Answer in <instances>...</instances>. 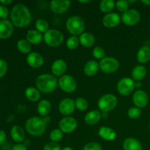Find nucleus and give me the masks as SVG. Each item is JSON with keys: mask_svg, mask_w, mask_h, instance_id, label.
<instances>
[{"mask_svg": "<svg viewBox=\"0 0 150 150\" xmlns=\"http://www.w3.org/2000/svg\"><path fill=\"white\" fill-rule=\"evenodd\" d=\"M43 119H44V120H45V122L47 123V124H48V123L50 121H51V117H48V116H47V117H43Z\"/></svg>", "mask_w": 150, "mask_h": 150, "instance_id": "49", "label": "nucleus"}, {"mask_svg": "<svg viewBox=\"0 0 150 150\" xmlns=\"http://www.w3.org/2000/svg\"><path fill=\"white\" fill-rule=\"evenodd\" d=\"M9 11L8 9L6 6L2 5V4H0V18L1 20H6L8 16Z\"/></svg>", "mask_w": 150, "mask_h": 150, "instance_id": "42", "label": "nucleus"}, {"mask_svg": "<svg viewBox=\"0 0 150 150\" xmlns=\"http://www.w3.org/2000/svg\"><path fill=\"white\" fill-rule=\"evenodd\" d=\"M102 119L101 111L100 110H92L89 111L84 117V122L89 125H95L98 124Z\"/></svg>", "mask_w": 150, "mask_h": 150, "instance_id": "20", "label": "nucleus"}, {"mask_svg": "<svg viewBox=\"0 0 150 150\" xmlns=\"http://www.w3.org/2000/svg\"><path fill=\"white\" fill-rule=\"evenodd\" d=\"M132 100L135 106L142 109L147 105L149 103V96L145 91L139 89L133 94Z\"/></svg>", "mask_w": 150, "mask_h": 150, "instance_id": "13", "label": "nucleus"}, {"mask_svg": "<svg viewBox=\"0 0 150 150\" xmlns=\"http://www.w3.org/2000/svg\"><path fill=\"white\" fill-rule=\"evenodd\" d=\"M98 135L101 139L107 142H112L117 139V134L115 130L111 127L102 126L98 130Z\"/></svg>", "mask_w": 150, "mask_h": 150, "instance_id": "19", "label": "nucleus"}, {"mask_svg": "<svg viewBox=\"0 0 150 150\" xmlns=\"http://www.w3.org/2000/svg\"><path fill=\"white\" fill-rule=\"evenodd\" d=\"M7 71V64L4 59H0V78L5 76Z\"/></svg>", "mask_w": 150, "mask_h": 150, "instance_id": "41", "label": "nucleus"}, {"mask_svg": "<svg viewBox=\"0 0 150 150\" xmlns=\"http://www.w3.org/2000/svg\"><path fill=\"white\" fill-rule=\"evenodd\" d=\"M17 48L21 54H29L31 53L32 46L26 39H21L17 42Z\"/></svg>", "mask_w": 150, "mask_h": 150, "instance_id": "31", "label": "nucleus"}, {"mask_svg": "<svg viewBox=\"0 0 150 150\" xmlns=\"http://www.w3.org/2000/svg\"><path fill=\"white\" fill-rule=\"evenodd\" d=\"M122 148L124 150H142V144L138 139L135 138H127L124 140L122 144Z\"/></svg>", "mask_w": 150, "mask_h": 150, "instance_id": "23", "label": "nucleus"}, {"mask_svg": "<svg viewBox=\"0 0 150 150\" xmlns=\"http://www.w3.org/2000/svg\"><path fill=\"white\" fill-rule=\"evenodd\" d=\"M35 28L38 32L41 33H45L49 29V25L46 20L40 18L38 19L35 22Z\"/></svg>", "mask_w": 150, "mask_h": 150, "instance_id": "32", "label": "nucleus"}, {"mask_svg": "<svg viewBox=\"0 0 150 150\" xmlns=\"http://www.w3.org/2000/svg\"><path fill=\"white\" fill-rule=\"evenodd\" d=\"M136 59L140 64L147 63L150 60V47L147 45L142 46L138 51Z\"/></svg>", "mask_w": 150, "mask_h": 150, "instance_id": "29", "label": "nucleus"}, {"mask_svg": "<svg viewBox=\"0 0 150 150\" xmlns=\"http://www.w3.org/2000/svg\"><path fill=\"white\" fill-rule=\"evenodd\" d=\"M14 26L9 20L0 21V39H7L13 33Z\"/></svg>", "mask_w": 150, "mask_h": 150, "instance_id": "18", "label": "nucleus"}, {"mask_svg": "<svg viewBox=\"0 0 150 150\" xmlns=\"http://www.w3.org/2000/svg\"><path fill=\"white\" fill-rule=\"evenodd\" d=\"M10 19L13 26L18 28H24L29 26L32 20V14L26 5L17 4L10 12Z\"/></svg>", "mask_w": 150, "mask_h": 150, "instance_id": "1", "label": "nucleus"}, {"mask_svg": "<svg viewBox=\"0 0 150 150\" xmlns=\"http://www.w3.org/2000/svg\"><path fill=\"white\" fill-rule=\"evenodd\" d=\"M35 86L42 93H52L58 86V80L54 75L42 73L37 77L35 80Z\"/></svg>", "mask_w": 150, "mask_h": 150, "instance_id": "2", "label": "nucleus"}, {"mask_svg": "<svg viewBox=\"0 0 150 150\" xmlns=\"http://www.w3.org/2000/svg\"><path fill=\"white\" fill-rule=\"evenodd\" d=\"M142 16L139 10L136 9H129L123 13L121 16V21L125 25L128 26H133L140 22Z\"/></svg>", "mask_w": 150, "mask_h": 150, "instance_id": "10", "label": "nucleus"}, {"mask_svg": "<svg viewBox=\"0 0 150 150\" xmlns=\"http://www.w3.org/2000/svg\"><path fill=\"white\" fill-rule=\"evenodd\" d=\"M115 7L119 12L123 13L129 10V3L126 0H119L116 2Z\"/></svg>", "mask_w": 150, "mask_h": 150, "instance_id": "38", "label": "nucleus"}, {"mask_svg": "<svg viewBox=\"0 0 150 150\" xmlns=\"http://www.w3.org/2000/svg\"><path fill=\"white\" fill-rule=\"evenodd\" d=\"M79 42L84 48H91L95 43V38L91 32H83L79 36Z\"/></svg>", "mask_w": 150, "mask_h": 150, "instance_id": "27", "label": "nucleus"}, {"mask_svg": "<svg viewBox=\"0 0 150 150\" xmlns=\"http://www.w3.org/2000/svg\"><path fill=\"white\" fill-rule=\"evenodd\" d=\"M141 2L143 3L144 4L147 6H150V0H142Z\"/></svg>", "mask_w": 150, "mask_h": 150, "instance_id": "47", "label": "nucleus"}, {"mask_svg": "<svg viewBox=\"0 0 150 150\" xmlns=\"http://www.w3.org/2000/svg\"><path fill=\"white\" fill-rule=\"evenodd\" d=\"M101 116H102L103 119H107L108 117V112H101Z\"/></svg>", "mask_w": 150, "mask_h": 150, "instance_id": "46", "label": "nucleus"}, {"mask_svg": "<svg viewBox=\"0 0 150 150\" xmlns=\"http://www.w3.org/2000/svg\"><path fill=\"white\" fill-rule=\"evenodd\" d=\"M75 104H76V108H77L80 111H86L89 106V103L86 100V98L79 97L77 98L75 100Z\"/></svg>", "mask_w": 150, "mask_h": 150, "instance_id": "34", "label": "nucleus"}, {"mask_svg": "<svg viewBox=\"0 0 150 150\" xmlns=\"http://www.w3.org/2000/svg\"><path fill=\"white\" fill-rule=\"evenodd\" d=\"M78 122L72 117H65L62 119L59 122V129L64 133H70L76 130Z\"/></svg>", "mask_w": 150, "mask_h": 150, "instance_id": "12", "label": "nucleus"}, {"mask_svg": "<svg viewBox=\"0 0 150 150\" xmlns=\"http://www.w3.org/2000/svg\"><path fill=\"white\" fill-rule=\"evenodd\" d=\"M67 69V64L65 61L63 59H59L55 60L54 62L52 63L51 67V70L52 75L54 76H64V73L66 72Z\"/></svg>", "mask_w": 150, "mask_h": 150, "instance_id": "17", "label": "nucleus"}, {"mask_svg": "<svg viewBox=\"0 0 150 150\" xmlns=\"http://www.w3.org/2000/svg\"><path fill=\"white\" fill-rule=\"evenodd\" d=\"M66 29L72 36H80L84 32L86 23L81 16H72L67 20Z\"/></svg>", "mask_w": 150, "mask_h": 150, "instance_id": "4", "label": "nucleus"}, {"mask_svg": "<svg viewBox=\"0 0 150 150\" xmlns=\"http://www.w3.org/2000/svg\"><path fill=\"white\" fill-rule=\"evenodd\" d=\"M11 150H28L26 145L23 144H16V145L13 146Z\"/></svg>", "mask_w": 150, "mask_h": 150, "instance_id": "43", "label": "nucleus"}, {"mask_svg": "<svg viewBox=\"0 0 150 150\" xmlns=\"http://www.w3.org/2000/svg\"><path fill=\"white\" fill-rule=\"evenodd\" d=\"M118 99L114 94H105L100 98L98 102V106L101 112H109L117 107Z\"/></svg>", "mask_w": 150, "mask_h": 150, "instance_id": "5", "label": "nucleus"}, {"mask_svg": "<svg viewBox=\"0 0 150 150\" xmlns=\"http://www.w3.org/2000/svg\"><path fill=\"white\" fill-rule=\"evenodd\" d=\"M136 89V81L132 78L124 77L117 84V92L122 96H127L133 93Z\"/></svg>", "mask_w": 150, "mask_h": 150, "instance_id": "7", "label": "nucleus"}, {"mask_svg": "<svg viewBox=\"0 0 150 150\" xmlns=\"http://www.w3.org/2000/svg\"><path fill=\"white\" fill-rule=\"evenodd\" d=\"M51 109H52V105H51V102L48 100H40L38 102L37 110H38V114L41 117H45L48 116V114L51 113Z\"/></svg>", "mask_w": 150, "mask_h": 150, "instance_id": "24", "label": "nucleus"}, {"mask_svg": "<svg viewBox=\"0 0 150 150\" xmlns=\"http://www.w3.org/2000/svg\"><path fill=\"white\" fill-rule=\"evenodd\" d=\"M6 139H7V136L5 132L0 130V145H2L5 142Z\"/></svg>", "mask_w": 150, "mask_h": 150, "instance_id": "44", "label": "nucleus"}, {"mask_svg": "<svg viewBox=\"0 0 150 150\" xmlns=\"http://www.w3.org/2000/svg\"><path fill=\"white\" fill-rule=\"evenodd\" d=\"M79 39L77 36H70L66 41V46L70 50H75L79 47Z\"/></svg>", "mask_w": 150, "mask_h": 150, "instance_id": "35", "label": "nucleus"}, {"mask_svg": "<svg viewBox=\"0 0 150 150\" xmlns=\"http://www.w3.org/2000/svg\"><path fill=\"white\" fill-rule=\"evenodd\" d=\"M0 3L1 4L4 6H7V5H10V4L13 3V1L12 0H0Z\"/></svg>", "mask_w": 150, "mask_h": 150, "instance_id": "45", "label": "nucleus"}, {"mask_svg": "<svg viewBox=\"0 0 150 150\" xmlns=\"http://www.w3.org/2000/svg\"><path fill=\"white\" fill-rule=\"evenodd\" d=\"M147 73L146 68L142 64H139V65L135 66L131 71V76L132 79L135 81H141L145 79Z\"/></svg>", "mask_w": 150, "mask_h": 150, "instance_id": "26", "label": "nucleus"}, {"mask_svg": "<svg viewBox=\"0 0 150 150\" xmlns=\"http://www.w3.org/2000/svg\"><path fill=\"white\" fill-rule=\"evenodd\" d=\"M47 123L43 118L40 117H32L26 120L25 128L27 133L32 136H41L45 133Z\"/></svg>", "mask_w": 150, "mask_h": 150, "instance_id": "3", "label": "nucleus"}, {"mask_svg": "<svg viewBox=\"0 0 150 150\" xmlns=\"http://www.w3.org/2000/svg\"><path fill=\"white\" fill-rule=\"evenodd\" d=\"M26 39L30 44L38 45L43 40V35L36 29H31L26 32Z\"/></svg>", "mask_w": 150, "mask_h": 150, "instance_id": "22", "label": "nucleus"}, {"mask_svg": "<svg viewBox=\"0 0 150 150\" xmlns=\"http://www.w3.org/2000/svg\"><path fill=\"white\" fill-rule=\"evenodd\" d=\"M41 92L38 90V89L35 86H29L26 89L24 92L25 97L28 100L31 102H38L40 99Z\"/></svg>", "mask_w": 150, "mask_h": 150, "instance_id": "28", "label": "nucleus"}, {"mask_svg": "<svg viewBox=\"0 0 150 150\" xmlns=\"http://www.w3.org/2000/svg\"><path fill=\"white\" fill-rule=\"evenodd\" d=\"M70 4L69 0H52L50 2V8L56 14H63L69 10Z\"/></svg>", "mask_w": 150, "mask_h": 150, "instance_id": "14", "label": "nucleus"}, {"mask_svg": "<svg viewBox=\"0 0 150 150\" xmlns=\"http://www.w3.org/2000/svg\"><path fill=\"white\" fill-rule=\"evenodd\" d=\"M121 16L117 13H110L105 14L102 19V23L106 28H114L121 22Z\"/></svg>", "mask_w": 150, "mask_h": 150, "instance_id": "15", "label": "nucleus"}, {"mask_svg": "<svg viewBox=\"0 0 150 150\" xmlns=\"http://www.w3.org/2000/svg\"><path fill=\"white\" fill-rule=\"evenodd\" d=\"M115 4L114 0H102L99 4L100 10L105 14L112 13V10L115 8Z\"/></svg>", "mask_w": 150, "mask_h": 150, "instance_id": "30", "label": "nucleus"}, {"mask_svg": "<svg viewBox=\"0 0 150 150\" xmlns=\"http://www.w3.org/2000/svg\"><path fill=\"white\" fill-rule=\"evenodd\" d=\"M142 86V82L140 81H136V88H140Z\"/></svg>", "mask_w": 150, "mask_h": 150, "instance_id": "50", "label": "nucleus"}, {"mask_svg": "<svg viewBox=\"0 0 150 150\" xmlns=\"http://www.w3.org/2000/svg\"><path fill=\"white\" fill-rule=\"evenodd\" d=\"M83 150H102V146L97 142H89L84 145Z\"/></svg>", "mask_w": 150, "mask_h": 150, "instance_id": "39", "label": "nucleus"}, {"mask_svg": "<svg viewBox=\"0 0 150 150\" xmlns=\"http://www.w3.org/2000/svg\"><path fill=\"white\" fill-rule=\"evenodd\" d=\"M58 109L60 114L65 117H70L76 109L75 100L72 98H65L62 100L58 105Z\"/></svg>", "mask_w": 150, "mask_h": 150, "instance_id": "11", "label": "nucleus"}, {"mask_svg": "<svg viewBox=\"0 0 150 150\" xmlns=\"http://www.w3.org/2000/svg\"><path fill=\"white\" fill-rule=\"evenodd\" d=\"M127 1H128V3H132V4H133V3H136L137 1H130V0H128Z\"/></svg>", "mask_w": 150, "mask_h": 150, "instance_id": "52", "label": "nucleus"}, {"mask_svg": "<svg viewBox=\"0 0 150 150\" xmlns=\"http://www.w3.org/2000/svg\"><path fill=\"white\" fill-rule=\"evenodd\" d=\"M149 131H150V123H149Z\"/></svg>", "mask_w": 150, "mask_h": 150, "instance_id": "53", "label": "nucleus"}, {"mask_svg": "<svg viewBox=\"0 0 150 150\" xmlns=\"http://www.w3.org/2000/svg\"><path fill=\"white\" fill-rule=\"evenodd\" d=\"M42 150H62V148L59 143H55V142H51L47 143L43 146Z\"/></svg>", "mask_w": 150, "mask_h": 150, "instance_id": "40", "label": "nucleus"}, {"mask_svg": "<svg viewBox=\"0 0 150 150\" xmlns=\"http://www.w3.org/2000/svg\"><path fill=\"white\" fill-rule=\"evenodd\" d=\"M58 86L62 91L66 93H73L77 89V81L72 76L65 74L59 77Z\"/></svg>", "mask_w": 150, "mask_h": 150, "instance_id": "9", "label": "nucleus"}, {"mask_svg": "<svg viewBox=\"0 0 150 150\" xmlns=\"http://www.w3.org/2000/svg\"><path fill=\"white\" fill-rule=\"evenodd\" d=\"M142 115V109L138 107H131L127 111V116L131 120H136Z\"/></svg>", "mask_w": 150, "mask_h": 150, "instance_id": "36", "label": "nucleus"}, {"mask_svg": "<svg viewBox=\"0 0 150 150\" xmlns=\"http://www.w3.org/2000/svg\"><path fill=\"white\" fill-rule=\"evenodd\" d=\"M63 136H64V133L60 129L58 128H55L51 130L49 135L51 142H55V143H59L60 141H62V139H63Z\"/></svg>", "mask_w": 150, "mask_h": 150, "instance_id": "33", "label": "nucleus"}, {"mask_svg": "<svg viewBox=\"0 0 150 150\" xmlns=\"http://www.w3.org/2000/svg\"><path fill=\"white\" fill-rule=\"evenodd\" d=\"M99 63L95 60H89L85 64L83 67V73L88 77H92L99 70Z\"/></svg>", "mask_w": 150, "mask_h": 150, "instance_id": "25", "label": "nucleus"}, {"mask_svg": "<svg viewBox=\"0 0 150 150\" xmlns=\"http://www.w3.org/2000/svg\"><path fill=\"white\" fill-rule=\"evenodd\" d=\"M62 150H74V149H73L72 147H70V146H65V147H64L63 149H62Z\"/></svg>", "mask_w": 150, "mask_h": 150, "instance_id": "51", "label": "nucleus"}, {"mask_svg": "<svg viewBox=\"0 0 150 150\" xmlns=\"http://www.w3.org/2000/svg\"><path fill=\"white\" fill-rule=\"evenodd\" d=\"M10 136L12 139L17 144H21L25 139V131L19 125H14L10 130Z\"/></svg>", "mask_w": 150, "mask_h": 150, "instance_id": "21", "label": "nucleus"}, {"mask_svg": "<svg viewBox=\"0 0 150 150\" xmlns=\"http://www.w3.org/2000/svg\"><path fill=\"white\" fill-rule=\"evenodd\" d=\"M100 70L104 73L111 74L118 70L120 67V62L114 57H105L99 62Z\"/></svg>", "mask_w": 150, "mask_h": 150, "instance_id": "8", "label": "nucleus"}, {"mask_svg": "<svg viewBox=\"0 0 150 150\" xmlns=\"http://www.w3.org/2000/svg\"><path fill=\"white\" fill-rule=\"evenodd\" d=\"M90 1V0H79V2L81 3V4H88Z\"/></svg>", "mask_w": 150, "mask_h": 150, "instance_id": "48", "label": "nucleus"}, {"mask_svg": "<svg viewBox=\"0 0 150 150\" xmlns=\"http://www.w3.org/2000/svg\"><path fill=\"white\" fill-rule=\"evenodd\" d=\"M64 35L60 31L49 29L43 35V40L48 46L55 48L61 45L64 41Z\"/></svg>", "mask_w": 150, "mask_h": 150, "instance_id": "6", "label": "nucleus"}, {"mask_svg": "<svg viewBox=\"0 0 150 150\" xmlns=\"http://www.w3.org/2000/svg\"><path fill=\"white\" fill-rule=\"evenodd\" d=\"M105 51L103 48L100 46H96L92 50V56L95 57L96 59L101 60L105 57Z\"/></svg>", "mask_w": 150, "mask_h": 150, "instance_id": "37", "label": "nucleus"}, {"mask_svg": "<svg viewBox=\"0 0 150 150\" xmlns=\"http://www.w3.org/2000/svg\"><path fill=\"white\" fill-rule=\"evenodd\" d=\"M26 62L32 68L38 69L42 67L44 64V58L38 52H31L26 57Z\"/></svg>", "mask_w": 150, "mask_h": 150, "instance_id": "16", "label": "nucleus"}]
</instances>
